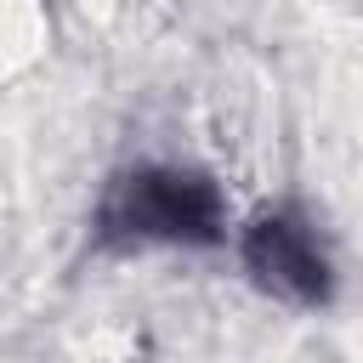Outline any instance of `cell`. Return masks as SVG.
Returning a JSON list of instances; mask_svg holds the SVG:
<instances>
[{
	"label": "cell",
	"mask_w": 363,
	"mask_h": 363,
	"mask_svg": "<svg viewBox=\"0 0 363 363\" xmlns=\"http://www.w3.org/2000/svg\"><path fill=\"white\" fill-rule=\"evenodd\" d=\"M96 238L119 250H216L227 244V199L193 164H130L96 199Z\"/></svg>",
	"instance_id": "obj_1"
},
{
	"label": "cell",
	"mask_w": 363,
	"mask_h": 363,
	"mask_svg": "<svg viewBox=\"0 0 363 363\" xmlns=\"http://www.w3.org/2000/svg\"><path fill=\"white\" fill-rule=\"evenodd\" d=\"M238 261L250 272L255 289H267L272 301H289V306H323L335 295V267H329V250L318 238V227L289 210V204H272L261 216H250V227L238 233Z\"/></svg>",
	"instance_id": "obj_2"
}]
</instances>
